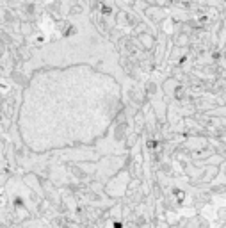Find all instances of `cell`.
I'll use <instances>...</instances> for the list:
<instances>
[{
	"instance_id": "cell-1",
	"label": "cell",
	"mask_w": 226,
	"mask_h": 228,
	"mask_svg": "<svg viewBox=\"0 0 226 228\" xmlns=\"http://www.w3.org/2000/svg\"><path fill=\"white\" fill-rule=\"evenodd\" d=\"M123 107L114 77L87 64L36 73L23 91L18 127L37 153L103 137Z\"/></svg>"
}]
</instances>
